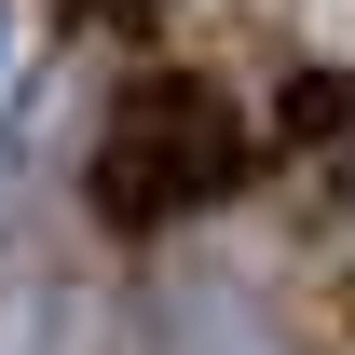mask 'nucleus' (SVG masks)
Here are the masks:
<instances>
[{
  "mask_svg": "<svg viewBox=\"0 0 355 355\" xmlns=\"http://www.w3.org/2000/svg\"><path fill=\"white\" fill-rule=\"evenodd\" d=\"M0 55H14V14H0Z\"/></svg>",
  "mask_w": 355,
  "mask_h": 355,
  "instance_id": "4",
  "label": "nucleus"
},
{
  "mask_svg": "<svg viewBox=\"0 0 355 355\" xmlns=\"http://www.w3.org/2000/svg\"><path fill=\"white\" fill-rule=\"evenodd\" d=\"M232 178H246V123H232V96L191 83V69L137 83L123 110L96 123V219L110 232H164V219H191V205H219Z\"/></svg>",
  "mask_w": 355,
  "mask_h": 355,
  "instance_id": "1",
  "label": "nucleus"
},
{
  "mask_svg": "<svg viewBox=\"0 0 355 355\" xmlns=\"http://www.w3.org/2000/svg\"><path fill=\"white\" fill-rule=\"evenodd\" d=\"M0 355H83V287H55V273L0 287Z\"/></svg>",
  "mask_w": 355,
  "mask_h": 355,
  "instance_id": "2",
  "label": "nucleus"
},
{
  "mask_svg": "<svg viewBox=\"0 0 355 355\" xmlns=\"http://www.w3.org/2000/svg\"><path fill=\"white\" fill-rule=\"evenodd\" d=\"M287 137H301V150H355V69L287 83Z\"/></svg>",
  "mask_w": 355,
  "mask_h": 355,
  "instance_id": "3",
  "label": "nucleus"
}]
</instances>
